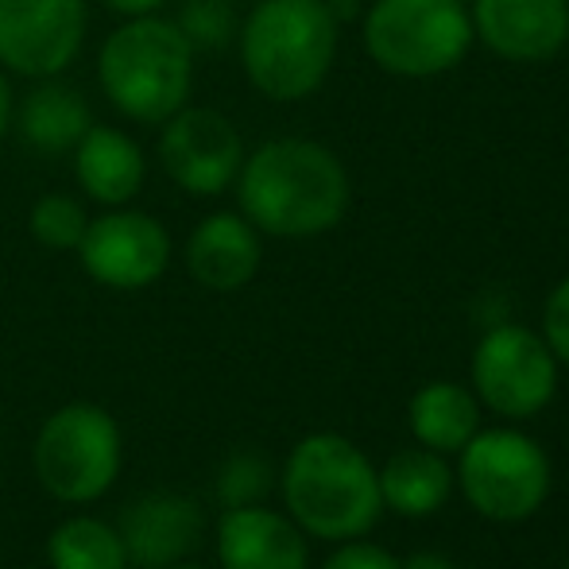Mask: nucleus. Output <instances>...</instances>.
Instances as JSON below:
<instances>
[{"label": "nucleus", "instance_id": "f257e3e1", "mask_svg": "<svg viewBox=\"0 0 569 569\" xmlns=\"http://www.w3.org/2000/svg\"><path fill=\"white\" fill-rule=\"evenodd\" d=\"M232 190L237 210L263 237L279 240H307L338 229L352 194L338 151L302 136H279L244 151Z\"/></svg>", "mask_w": 569, "mask_h": 569}, {"label": "nucleus", "instance_id": "f03ea898", "mask_svg": "<svg viewBox=\"0 0 569 569\" xmlns=\"http://www.w3.org/2000/svg\"><path fill=\"white\" fill-rule=\"evenodd\" d=\"M338 43L341 20L326 0H256L237 31L248 86L279 106H295L322 90Z\"/></svg>", "mask_w": 569, "mask_h": 569}, {"label": "nucleus", "instance_id": "7ed1b4c3", "mask_svg": "<svg viewBox=\"0 0 569 569\" xmlns=\"http://www.w3.org/2000/svg\"><path fill=\"white\" fill-rule=\"evenodd\" d=\"M101 98L124 120L159 128L194 93V47L171 16L120 20L98 51Z\"/></svg>", "mask_w": 569, "mask_h": 569}, {"label": "nucleus", "instance_id": "20e7f679", "mask_svg": "<svg viewBox=\"0 0 569 569\" xmlns=\"http://www.w3.org/2000/svg\"><path fill=\"white\" fill-rule=\"evenodd\" d=\"M283 503L302 535L326 542L360 539L383 511L380 472L341 435H307L283 465Z\"/></svg>", "mask_w": 569, "mask_h": 569}, {"label": "nucleus", "instance_id": "39448f33", "mask_svg": "<svg viewBox=\"0 0 569 569\" xmlns=\"http://www.w3.org/2000/svg\"><path fill=\"white\" fill-rule=\"evenodd\" d=\"M31 469L43 492L70 508L101 500L124 469V438L98 403H67L43 419L31 446Z\"/></svg>", "mask_w": 569, "mask_h": 569}, {"label": "nucleus", "instance_id": "423d86ee", "mask_svg": "<svg viewBox=\"0 0 569 569\" xmlns=\"http://www.w3.org/2000/svg\"><path fill=\"white\" fill-rule=\"evenodd\" d=\"M360 36L368 59L391 78L450 74L477 39L465 0H372Z\"/></svg>", "mask_w": 569, "mask_h": 569}, {"label": "nucleus", "instance_id": "0eeeda50", "mask_svg": "<svg viewBox=\"0 0 569 569\" xmlns=\"http://www.w3.org/2000/svg\"><path fill=\"white\" fill-rule=\"evenodd\" d=\"M457 485L492 523H523L550 496V457L519 430H485L461 446Z\"/></svg>", "mask_w": 569, "mask_h": 569}, {"label": "nucleus", "instance_id": "6e6552de", "mask_svg": "<svg viewBox=\"0 0 569 569\" xmlns=\"http://www.w3.org/2000/svg\"><path fill=\"white\" fill-rule=\"evenodd\" d=\"M558 360L542 333L492 326L472 349V396L503 419H531L555 399Z\"/></svg>", "mask_w": 569, "mask_h": 569}, {"label": "nucleus", "instance_id": "1a4fd4ad", "mask_svg": "<svg viewBox=\"0 0 569 569\" xmlns=\"http://www.w3.org/2000/svg\"><path fill=\"white\" fill-rule=\"evenodd\" d=\"M90 0H0V70L16 78H59L86 47Z\"/></svg>", "mask_w": 569, "mask_h": 569}, {"label": "nucleus", "instance_id": "9d476101", "mask_svg": "<svg viewBox=\"0 0 569 569\" xmlns=\"http://www.w3.org/2000/svg\"><path fill=\"white\" fill-rule=\"evenodd\" d=\"M244 140L237 124L206 106H182L159 124L156 156L171 187L190 198H221L232 190L244 163Z\"/></svg>", "mask_w": 569, "mask_h": 569}, {"label": "nucleus", "instance_id": "9b49d317", "mask_svg": "<svg viewBox=\"0 0 569 569\" xmlns=\"http://www.w3.org/2000/svg\"><path fill=\"white\" fill-rule=\"evenodd\" d=\"M74 256L98 287L148 291L151 283H159L167 276L174 244L159 218L136 210V206H117V210L90 218Z\"/></svg>", "mask_w": 569, "mask_h": 569}, {"label": "nucleus", "instance_id": "f8f14e48", "mask_svg": "<svg viewBox=\"0 0 569 569\" xmlns=\"http://www.w3.org/2000/svg\"><path fill=\"white\" fill-rule=\"evenodd\" d=\"M472 36L508 62H547L569 43V0H472Z\"/></svg>", "mask_w": 569, "mask_h": 569}, {"label": "nucleus", "instance_id": "ddd939ff", "mask_svg": "<svg viewBox=\"0 0 569 569\" xmlns=\"http://www.w3.org/2000/svg\"><path fill=\"white\" fill-rule=\"evenodd\" d=\"M190 279L206 291L232 295L256 279L263 263V232L240 210H213L190 229L182 244Z\"/></svg>", "mask_w": 569, "mask_h": 569}, {"label": "nucleus", "instance_id": "4468645a", "mask_svg": "<svg viewBox=\"0 0 569 569\" xmlns=\"http://www.w3.org/2000/svg\"><path fill=\"white\" fill-rule=\"evenodd\" d=\"M221 569H310V547L302 527L263 503L226 508L213 535Z\"/></svg>", "mask_w": 569, "mask_h": 569}, {"label": "nucleus", "instance_id": "2eb2a0df", "mask_svg": "<svg viewBox=\"0 0 569 569\" xmlns=\"http://www.w3.org/2000/svg\"><path fill=\"white\" fill-rule=\"evenodd\" d=\"M128 550V566L167 569L187 562L202 542V508L179 492H151L128 503L117 523Z\"/></svg>", "mask_w": 569, "mask_h": 569}, {"label": "nucleus", "instance_id": "dca6fc26", "mask_svg": "<svg viewBox=\"0 0 569 569\" xmlns=\"http://www.w3.org/2000/svg\"><path fill=\"white\" fill-rule=\"evenodd\" d=\"M70 167H74V182L86 194V202L101 206V210L132 206L148 182V156L140 143L124 128L98 124V120L74 143Z\"/></svg>", "mask_w": 569, "mask_h": 569}, {"label": "nucleus", "instance_id": "f3484780", "mask_svg": "<svg viewBox=\"0 0 569 569\" xmlns=\"http://www.w3.org/2000/svg\"><path fill=\"white\" fill-rule=\"evenodd\" d=\"M90 101L78 86L62 82V74L31 82V90L12 109V132L20 136L23 148L39 156H70L74 143L90 132Z\"/></svg>", "mask_w": 569, "mask_h": 569}, {"label": "nucleus", "instance_id": "a211bd4d", "mask_svg": "<svg viewBox=\"0 0 569 569\" xmlns=\"http://www.w3.org/2000/svg\"><path fill=\"white\" fill-rule=\"evenodd\" d=\"M380 472V496L383 508L407 519H427L450 500L453 492V472L442 453L435 450H399L388 457Z\"/></svg>", "mask_w": 569, "mask_h": 569}, {"label": "nucleus", "instance_id": "6ab92c4d", "mask_svg": "<svg viewBox=\"0 0 569 569\" xmlns=\"http://www.w3.org/2000/svg\"><path fill=\"white\" fill-rule=\"evenodd\" d=\"M411 435L435 453H461V446L480 430V399L469 388L435 380L415 391L407 407Z\"/></svg>", "mask_w": 569, "mask_h": 569}, {"label": "nucleus", "instance_id": "aec40b11", "mask_svg": "<svg viewBox=\"0 0 569 569\" xmlns=\"http://www.w3.org/2000/svg\"><path fill=\"white\" fill-rule=\"evenodd\" d=\"M51 569H128V550L117 523L98 516H70L47 539Z\"/></svg>", "mask_w": 569, "mask_h": 569}, {"label": "nucleus", "instance_id": "412c9836", "mask_svg": "<svg viewBox=\"0 0 569 569\" xmlns=\"http://www.w3.org/2000/svg\"><path fill=\"white\" fill-rule=\"evenodd\" d=\"M86 226H90V210L82 198L67 190H47L28 210V232L36 237V244L51 252H74L86 237Z\"/></svg>", "mask_w": 569, "mask_h": 569}, {"label": "nucleus", "instance_id": "4be33fe9", "mask_svg": "<svg viewBox=\"0 0 569 569\" xmlns=\"http://www.w3.org/2000/svg\"><path fill=\"white\" fill-rule=\"evenodd\" d=\"M171 20L179 23L187 43L194 47V54L226 51V47L237 43V31H240V16L232 8V0H182Z\"/></svg>", "mask_w": 569, "mask_h": 569}, {"label": "nucleus", "instance_id": "5701e85b", "mask_svg": "<svg viewBox=\"0 0 569 569\" xmlns=\"http://www.w3.org/2000/svg\"><path fill=\"white\" fill-rule=\"evenodd\" d=\"M268 492V465L256 453H237L226 461L218 477V496L226 500V508H240V503H260V496Z\"/></svg>", "mask_w": 569, "mask_h": 569}, {"label": "nucleus", "instance_id": "b1692460", "mask_svg": "<svg viewBox=\"0 0 569 569\" xmlns=\"http://www.w3.org/2000/svg\"><path fill=\"white\" fill-rule=\"evenodd\" d=\"M542 341L550 345L558 365L569 368V279L550 291L547 310H542Z\"/></svg>", "mask_w": 569, "mask_h": 569}, {"label": "nucleus", "instance_id": "393cba45", "mask_svg": "<svg viewBox=\"0 0 569 569\" xmlns=\"http://www.w3.org/2000/svg\"><path fill=\"white\" fill-rule=\"evenodd\" d=\"M322 569H399V562L383 547H372L365 539H349L326 558Z\"/></svg>", "mask_w": 569, "mask_h": 569}, {"label": "nucleus", "instance_id": "a878e982", "mask_svg": "<svg viewBox=\"0 0 569 569\" xmlns=\"http://www.w3.org/2000/svg\"><path fill=\"white\" fill-rule=\"evenodd\" d=\"M109 12H117L120 20H132V16H156L163 12L171 0H101Z\"/></svg>", "mask_w": 569, "mask_h": 569}, {"label": "nucleus", "instance_id": "bb28decb", "mask_svg": "<svg viewBox=\"0 0 569 569\" xmlns=\"http://www.w3.org/2000/svg\"><path fill=\"white\" fill-rule=\"evenodd\" d=\"M12 109H16L12 82H8V74L0 70V143H4L8 132H12Z\"/></svg>", "mask_w": 569, "mask_h": 569}, {"label": "nucleus", "instance_id": "cd10ccee", "mask_svg": "<svg viewBox=\"0 0 569 569\" xmlns=\"http://www.w3.org/2000/svg\"><path fill=\"white\" fill-rule=\"evenodd\" d=\"M399 569H457V566L438 555H415V558H407V562H399Z\"/></svg>", "mask_w": 569, "mask_h": 569}, {"label": "nucleus", "instance_id": "c85d7f7f", "mask_svg": "<svg viewBox=\"0 0 569 569\" xmlns=\"http://www.w3.org/2000/svg\"><path fill=\"white\" fill-rule=\"evenodd\" d=\"M167 569H206V566H198V562H179V566H167Z\"/></svg>", "mask_w": 569, "mask_h": 569}, {"label": "nucleus", "instance_id": "c756f323", "mask_svg": "<svg viewBox=\"0 0 569 569\" xmlns=\"http://www.w3.org/2000/svg\"><path fill=\"white\" fill-rule=\"evenodd\" d=\"M566 569H569V558H566Z\"/></svg>", "mask_w": 569, "mask_h": 569}]
</instances>
